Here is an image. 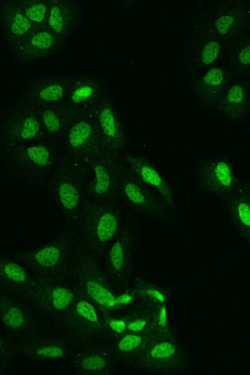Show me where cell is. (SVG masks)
Listing matches in <instances>:
<instances>
[{"mask_svg":"<svg viewBox=\"0 0 250 375\" xmlns=\"http://www.w3.org/2000/svg\"><path fill=\"white\" fill-rule=\"evenodd\" d=\"M76 239L92 251L99 254L113 238L118 227L115 213L101 201L83 202L75 219L67 226Z\"/></svg>","mask_w":250,"mask_h":375,"instance_id":"6da1fadb","label":"cell"},{"mask_svg":"<svg viewBox=\"0 0 250 375\" xmlns=\"http://www.w3.org/2000/svg\"><path fill=\"white\" fill-rule=\"evenodd\" d=\"M66 41V39L57 36L47 27H39L8 48L16 62H31L56 54L62 49Z\"/></svg>","mask_w":250,"mask_h":375,"instance_id":"7a4b0ae2","label":"cell"},{"mask_svg":"<svg viewBox=\"0 0 250 375\" xmlns=\"http://www.w3.org/2000/svg\"><path fill=\"white\" fill-rule=\"evenodd\" d=\"M198 177L205 190L224 198L236 188L231 164L226 157H218L206 163L199 171Z\"/></svg>","mask_w":250,"mask_h":375,"instance_id":"3957f363","label":"cell"},{"mask_svg":"<svg viewBox=\"0 0 250 375\" xmlns=\"http://www.w3.org/2000/svg\"><path fill=\"white\" fill-rule=\"evenodd\" d=\"M1 26L8 47L20 42L39 28L27 17L16 0L0 1Z\"/></svg>","mask_w":250,"mask_h":375,"instance_id":"277c9868","label":"cell"},{"mask_svg":"<svg viewBox=\"0 0 250 375\" xmlns=\"http://www.w3.org/2000/svg\"><path fill=\"white\" fill-rule=\"evenodd\" d=\"M82 18V6L71 0H51L46 26L57 36L67 39Z\"/></svg>","mask_w":250,"mask_h":375,"instance_id":"5b68a950","label":"cell"},{"mask_svg":"<svg viewBox=\"0 0 250 375\" xmlns=\"http://www.w3.org/2000/svg\"><path fill=\"white\" fill-rule=\"evenodd\" d=\"M224 199L233 226L250 245V200L246 188H236Z\"/></svg>","mask_w":250,"mask_h":375,"instance_id":"8992f818","label":"cell"},{"mask_svg":"<svg viewBox=\"0 0 250 375\" xmlns=\"http://www.w3.org/2000/svg\"><path fill=\"white\" fill-rule=\"evenodd\" d=\"M217 109L225 117L233 123L240 122L247 116L250 101L246 90L241 84H236L223 93Z\"/></svg>","mask_w":250,"mask_h":375,"instance_id":"52a82bcc","label":"cell"},{"mask_svg":"<svg viewBox=\"0 0 250 375\" xmlns=\"http://www.w3.org/2000/svg\"><path fill=\"white\" fill-rule=\"evenodd\" d=\"M79 76H42L29 82V87L37 91L39 97L43 101L55 102L62 97L66 89L74 85Z\"/></svg>","mask_w":250,"mask_h":375,"instance_id":"ba28073f","label":"cell"},{"mask_svg":"<svg viewBox=\"0 0 250 375\" xmlns=\"http://www.w3.org/2000/svg\"><path fill=\"white\" fill-rule=\"evenodd\" d=\"M130 163L133 168L145 183L156 188L171 208H174L171 190L155 169L146 162L138 158H131Z\"/></svg>","mask_w":250,"mask_h":375,"instance_id":"9c48e42d","label":"cell"},{"mask_svg":"<svg viewBox=\"0 0 250 375\" xmlns=\"http://www.w3.org/2000/svg\"><path fill=\"white\" fill-rule=\"evenodd\" d=\"M18 4L37 27H47L46 23L51 0H18Z\"/></svg>","mask_w":250,"mask_h":375,"instance_id":"30bf717a","label":"cell"},{"mask_svg":"<svg viewBox=\"0 0 250 375\" xmlns=\"http://www.w3.org/2000/svg\"><path fill=\"white\" fill-rule=\"evenodd\" d=\"M241 15L239 10L234 8L219 16L215 21V26L220 35L226 38L234 35V32L238 29Z\"/></svg>","mask_w":250,"mask_h":375,"instance_id":"8fae6325","label":"cell"},{"mask_svg":"<svg viewBox=\"0 0 250 375\" xmlns=\"http://www.w3.org/2000/svg\"><path fill=\"white\" fill-rule=\"evenodd\" d=\"M84 287L90 297L100 304L111 307L117 304L113 294L97 281L89 279L84 283Z\"/></svg>","mask_w":250,"mask_h":375,"instance_id":"7c38bea8","label":"cell"},{"mask_svg":"<svg viewBox=\"0 0 250 375\" xmlns=\"http://www.w3.org/2000/svg\"><path fill=\"white\" fill-rule=\"evenodd\" d=\"M0 270L6 279L15 283H23L28 277L25 270L12 258H1Z\"/></svg>","mask_w":250,"mask_h":375,"instance_id":"4fadbf2b","label":"cell"},{"mask_svg":"<svg viewBox=\"0 0 250 375\" xmlns=\"http://www.w3.org/2000/svg\"><path fill=\"white\" fill-rule=\"evenodd\" d=\"M95 184L93 189L96 199L103 196L110 188V178L106 169L101 165H97L94 169Z\"/></svg>","mask_w":250,"mask_h":375,"instance_id":"5bb4252c","label":"cell"},{"mask_svg":"<svg viewBox=\"0 0 250 375\" xmlns=\"http://www.w3.org/2000/svg\"><path fill=\"white\" fill-rule=\"evenodd\" d=\"M91 131L92 127L87 122L83 121L76 124L70 131L69 143L74 147L81 146L89 137Z\"/></svg>","mask_w":250,"mask_h":375,"instance_id":"9a60e30c","label":"cell"},{"mask_svg":"<svg viewBox=\"0 0 250 375\" xmlns=\"http://www.w3.org/2000/svg\"><path fill=\"white\" fill-rule=\"evenodd\" d=\"M52 303L54 307L57 310H62L67 306L72 301V293L67 289L57 287L52 293Z\"/></svg>","mask_w":250,"mask_h":375,"instance_id":"2e32d148","label":"cell"},{"mask_svg":"<svg viewBox=\"0 0 250 375\" xmlns=\"http://www.w3.org/2000/svg\"><path fill=\"white\" fill-rule=\"evenodd\" d=\"M108 257L109 261L116 271H120L124 263L125 252L123 244L120 241H115L110 246Z\"/></svg>","mask_w":250,"mask_h":375,"instance_id":"e0dca14e","label":"cell"},{"mask_svg":"<svg viewBox=\"0 0 250 375\" xmlns=\"http://www.w3.org/2000/svg\"><path fill=\"white\" fill-rule=\"evenodd\" d=\"M233 55L234 67L242 69L250 67V42L242 43Z\"/></svg>","mask_w":250,"mask_h":375,"instance_id":"ac0fdd59","label":"cell"},{"mask_svg":"<svg viewBox=\"0 0 250 375\" xmlns=\"http://www.w3.org/2000/svg\"><path fill=\"white\" fill-rule=\"evenodd\" d=\"M100 121L104 133L109 137L116 134L115 122L113 114L108 108L102 109L100 114Z\"/></svg>","mask_w":250,"mask_h":375,"instance_id":"d6986e66","label":"cell"},{"mask_svg":"<svg viewBox=\"0 0 250 375\" xmlns=\"http://www.w3.org/2000/svg\"><path fill=\"white\" fill-rule=\"evenodd\" d=\"M3 322L7 326L18 328L22 325L24 316L22 312L16 307H11L5 312L3 316Z\"/></svg>","mask_w":250,"mask_h":375,"instance_id":"ffe728a7","label":"cell"},{"mask_svg":"<svg viewBox=\"0 0 250 375\" xmlns=\"http://www.w3.org/2000/svg\"><path fill=\"white\" fill-rule=\"evenodd\" d=\"M27 153L31 161L38 165L44 166L48 163L49 152L42 146H31L28 148Z\"/></svg>","mask_w":250,"mask_h":375,"instance_id":"44dd1931","label":"cell"},{"mask_svg":"<svg viewBox=\"0 0 250 375\" xmlns=\"http://www.w3.org/2000/svg\"><path fill=\"white\" fill-rule=\"evenodd\" d=\"M125 192L127 198L132 203L138 205H144L146 199L143 191L135 184L127 183L125 187Z\"/></svg>","mask_w":250,"mask_h":375,"instance_id":"7402d4cb","label":"cell"},{"mask_svg":"<svg viewBox=\"0 0 250 375\" xmlns=\"http://www.w3.org/2000/svg\"><path fill=\"white\" fill-rule=\"evenodd\" d=\"M175 352V348L172 344L168 342H162L151 349L150 354L154 358L162 359L172 355Z\"/></svg>","mask_w":250,"mask_h":375,"instance_id":"603a6c76","label":"cell"},{"mask_svg":"<svg viewBox=\"0 0 250 375\" xmlns=\"http://www.w3.org/2000/svg\"><path fill=\"white\" fill-rule=\"evenodd\" d=\"M39 130V125L37 119L33 117L27 118L23 124L21 133L24 139L35 137Z\"/></svg>","mask_w":250,"mask_h":375,"instance_id":"cb8c5ba5","label":"cell"},{"mask_svg":"<svg viewBox=\"0 0 250 375\" xmlns=\"http://www.w3.org/2000/svg\"><path fill=\"white\" fill-rule=\"evenodd\" d=\"M220 50V46L217 42H208L203 49L202 61L206 64L212 62L218 57Z\"/></svg>","mask_w":250,"mask_h":375,"instance_id":"d4e9b609","label":"cell"},{"mask_svg":"<svg viewBox=\"0 0 250 375\" xmlns=\"http://www.w3.org/2000/svg\"><path fill=\"white\" fill-rule=\"evenodd\" d=\"M78 313L85 319L96 323L98 317L94 307L86 301H81L76 306Z\"/></svg>","mask_w":250,"mask_h":375,"instance_id":"484cf974","label":"cell"},{"mask_svg":"<svg viewBox=\"0 0 250 375\" xmlns=\"http://www.w3.org/2000/svg\"><path fill=\"white\" fill-rule=\"evenodd\" d=\"M42 118L46 128L49 132L54 133L60 128L59 120L54 111L50 109L44 111L42 114Z\"/></svg>","mask_w":250,"mask_h":375,"instance_id":"4316f807","label":"cell"},{"mask_svg":"<svg viewBox=\"0 0 250 375\" xmlns=\"http://www.w3.org/2000/svg\"><path fill=\"white\" fill-rule=\"evenodd\" d=\"M142 338L136 334H128L124 337L118 344V348L125 352L131 351L137 348L141 343Z\"/></svg>","mask_w":250,"mask_h":375,"instance_id":"83f0119b","label":"cell"},{"mask_svg":"<svg viewBox=\"0 0 250 375\" xmlns=\"http://www.w3.org/2000/svg\"><path fill=\"white\" fill-rule=\"evenodd\" d=\"M105 365L104 359L98 355H92L84 358L82 362V367L87 370H98Z\"/></svg>","mask_w":250,"mask_h":375,"instance_id":"f1b7e54d","label":"cell"},{"mask_svg":"<svg viewBox=\"0 0 250 375\" xmlns=\"http://www.w3.org/2000/svg\"><path fill=\"white\" fill-rule=\"evenodd\" d=\"M37 354L44 357L58 358L63 356V351L59 347L47 346L38 350Z\"/></svg>","mask_w":250,"mask_h":375,"instance_id":"f546056e","label":"cell"},{"mask_svg":"<svg viewBox=\"0 0 250 375\" xmlns=\"http://www.w3.org/2000/svg\"><path fill=\"white\" fill-rule=\"evenodd\" d=\"M146 324V321L144 319H139L129 323L127 328L133 332L142 331Z\"/></svg>","mask_w":250,"mask_h":375,"instance_id":"4dcf8cb0","label":"cell"},{"mask_svg":"<svg viewBox=\"0 0 250 375\" xmlns=\"http://www.w3.org/2000/svg\"><path fill=\"white\" fill-rule=\"evenodd\" d=\"M109 324L111 329L118 333L124 332L126 328L125 323L121 320L112 319L109 321Z\"/></svg>","mask_w":250,"mask_h":375,"instance_id":"1f68e13d","label":"cell"},{"mask_svg":"<svg viewBox=\"0 0 250 375\" xmlns=\"http://www.w3.org/2000/svg\"><path fill=\"white\" fill-rule=\"evenodd\" d=\"M133 299L132 295L125 293L116 298L117 303L121 305H126L130 303Z\"/></svg>","mask_w":250,"mask_h":375,"instance_id":"d6a6232c","label":"cell"},{"mask_svg":"<svg viewBox=\"0 0 250 375\" xmlns=\"http://www.w3.org/2000/svg\"><path fill=\"white\" fill-rule=\"evenodd\" d=\"M147 293L149 296L155 298L160 302H163L165 301L164 295L158 291L153 289L148 290L147 291Z\"/></svg>","mask_w":250,"mask_h":375,"instance_id":"836d02e7","label":"cell"},{"mask_svg":"<svg viewBox=\"0 0 250 375\" xmlns=\"http://www.w3.org/2000/svg\"><path fill=\"white\" fill-rule=\"evenodd\" d=\"M159 321L161 325L165 326L167 323V311L164 306L161 307L159 312Z\"/></svg>","mask_w":250,"mask_h":375,"instance_id":"e575fe53","label":"cell"},{"mask_svg":"<svg viewBox=\"0 0 250 375\" xmlns=\"http://www.w3.org/2000/svg\"><path fill=\"white\" fill-rule=\"evenodd\" d=\"M246 189L247 191V193L248 194V196L250 200V183L249 185L246 188Z\"/></svg>","mask_w":250,"mask_h":375,"instance_id":"d590c367","label":"cell"}]
</instances>
